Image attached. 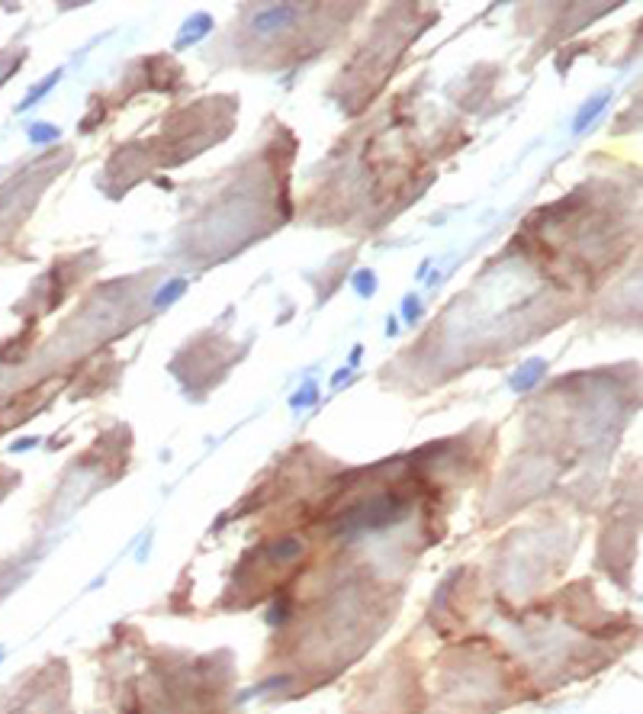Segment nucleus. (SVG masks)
<instances>
[{
	"mask_svg": "<svg viewBox=\"0 0 643 714\" xmlns=\"http://www.w3.org/2000/svg\"><path fill=\"white\" fill-rule=\"evenodd\" d=\"M361 354H363V348H361V344H357V348L351 351V367H357V364H361Z\"/></svg>",
	"mask_w": 643,
	"mask_h": 714,
	"instance_id": "ddd939ff",
	"label": "nucleus"
},
{
	"mask_svg": "<svg viewBox=\"0 0 643 714\" xmlns=\"http://www.w3.org/2000/svg\"><path fill=\"white\" fill-rule=\"evenodd\" d=\"M547 370V361H540V357H534V361H528V364L521 367V370L512 377V389L514 393H524V389H531L534 383H538V377Z\"/></svg>",
	"mask_w": 643,
	"mask_h": 714,
	"instance_id": "7ed1b4c3",
	"label": "nucleus"
},
{
	"mask_svg": "<svg viewBox=\"0 0 643 714\" xmlns=\"http://www.w3.org/2000/svg\"><path fill=\"white\" fill-rule=\"evenodd\" d=\"M296 13H299V10H296L293 4H273V7L254 10V13H251V20H248V26L254 32H261V36H267V32L287 30V26L296 20Z\"/></svg>",
	"mask_w": 643,
	"mask_h": 714,
	"instance_id": "f03ea898",
	"label": "nucleus"
},
{
	"mask_svg": "<svg viewBox=\"0 0 643 714\" xmlns=\"http://www.w3.org/2000/svg\"><path fill=\"white\" fill-rule=\"evenodd\" d=\"M608 100H611V97H608V93H598V97L592 100V103H585V107L579 110V116H576V126H573V129H576V132L589 129V122L595 119V116H598V113H602V110L608 107Z\"/></svg>",
	"mask_w": 643,
	"mask_h": 714,
	"instance_id": "20e7f679",
	"label": "nucleus"
},
{
	"mask_svg": "<svg viewBox=\"0 0 643 714\" xmlns=\"http://www.w3.org/2000/svg\"><path fill=\"white\" fill-rule=\"evenodd\" d=\"M267 554H271L273 560H296V557L303 554V540L280 538V540H273L271 547H267Z\"/></svg>",
	"mask_w": 643,
	"mask_h": 714,
	"instance_id": "39448f33",
	"label": "nucleus"
},
{
	"mask_svg": "<svg viewBox=\"0 0 643 714\" xmlns=\"http://www.w3.org/2000/svg\"><path fill=\"white\" fill-rule=\"evenodd\" d=\"M30 138L32 142H52V138H58V129L55 126H32Z\"/></svg>",
	"mask_w": 643,
	"mask_h": 714,
	"instance_id": "9d476101",
	"label": "nucleus"
},
{
	"mask_svg": "<svg viewBox=\"0 0 643 714\" xmlns=\"http://www.w3.org/2000/svg\"><path fill=\"white\" fill-rule=\"evenodd\" d=\"M183 290H187V280H183V277H177V280H171V283H167V287H161V290H158V297H155V306H167V303H171V299H177V297H181Z\"/></svg>",
	"mask_w": 643,
	"mask_h": 714,
	"instance_id": "6e6552de",
	"label": "nucleus"
},
{
	"mask_svg": "<svg viewBox=\"0 0 643 714\" xmlns=\"http://www.w3.org/2000/svg\"><path fill=\"white\" fill-rule=\"evenodd\" d=\"M316 399H318V383L309 380L303 389H296V393H293L290 405H293V409H309V405H316Z\"/></svg>",
	"mask_w": 643,
	"mask_h": 714,
	"instance_id": "423d86ee",
	"label": "nucleus"
},
{
	"mask_svg": "<svg viewBox=\"0 0 643 714\" xmlns=\"http://www.w3.org/2000/svg\"><path fill=\"white\" fill-rule=\"evenodd\" d=\"M58 77H61V71H52V74H48V77H46V81L39 84V87H32V91H30V97H26V100H23V103H20V110L32 107V103H36V100H42V97H46V93H48V91H52L55 84H58Z\"/></svg>",
	"mask_w": 643,
	"mask_h": 714,
	"instance_id": "0eeeda50",
	"label": "nucleus"
},
{
	"mask_svg": "<svg viewBox=\"0 0 643 714\" xmlns=\"http://www.w3.org/2000/svg\"><path fill=\"white\" fill-rule=\"evenodd\" d=\"M287 608H290V605H287L283 599H280V602H273L271 611H267V624H280V621H287V615H290Z\"/></svg>",
	"mask_w": 643,
	"mask_h": 714,
	"instance_id": "9b49d317",
	"label": "nucleus"
},
{
	"mask_svg": "<svg viewBox=\"0 0 643 714\" xmlns=\"http://www.w3.org/2000/svg\"><path fill=\"white\" fill-rule=\"evenodd\" d=\"M0 656H4V647H0Z\"/></svg>",
	"mask_w": 643,
	"mask_h": 714,
	"instance_id": "4468645a",
	"label": "nucleus"
},
{
	"mask_svg": "<svg viewBox=\"0 0 643 714\" xmlns=\"http://www.w3.org/2000/svg\"><path fill=\"white\" fill-rule=\"evenodd\" d=\"M354 287L361 297H373V293H377V277H373L370 271H361V274L354 277Z\"/></svg>",
	"mask_w": 643,
	"mask_h": 714,
	"instance_id": "1a4fd4ad",
	"label": "nucleus"
},
{
	"mask_svg": "<svg viewBox=\"0 0 643 714\" xmlns=\"http://www.w3.org/2000/svg\"><path fill=\"white\" fill-rule=\"evenodd\" d=\"M402 309H405V319L409 322L418 319V299L415 297H405V306H402Z\"/></svg>",
	"mask_w": 643,
	"mask_h": 714,
	"instance_id": "f8f14e48",
	"label": "nucleus"
},
{
	"mask_svg": "<svg viewBox=\"0 0 643 714\" xmlns=\"http://www.w3.org/2000/svg\"><path fill=\"white\" fill-rule=\"evenodd\" d=\"M405 515H409V499L386 489V493H377L370 499H363L341 512L338 524H335V534L354 538V534H363V531H383V528H393L396 521H402Z\"/></svg>",
	"mask_w": 643,
	"mask_h": 714,
	"instance_id": "f257e3e1",
	"label": "nucleus"
}]
</instances>
